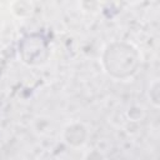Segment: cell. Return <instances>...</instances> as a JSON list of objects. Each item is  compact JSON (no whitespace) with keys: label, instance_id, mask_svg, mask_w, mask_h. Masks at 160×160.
Wrapping results in <instances>:
<instances>
[{"label":"cell","instance_id":"1","mask_svg":"<svg viewBox=\"0 0 160 160\" xmlns=\"http://www.w3.org/2000/svg\"><path fill=\"white\" fill-rule=\"evenodd\" d=\"M141 52L130 41L114 40L105 45L100 64L104 72L118 81H126L132 79L141 66Z\"/></svg>","mask_w":160,"mask_h":160},{"label":"cell","instance_id":"4","mask_svg":"<svg viewBox=\"0 0 160 160\" xmlns=\"http://www.w3.org/2000/svg\"><path fill=\"white\" fill-rule=\"evenodd\" d=\"M9 8H10V11L12 12V15L16 16L18 19L30 18L35 10L34 2L26 1V0H15V1L10 2Z\"/></svg>","mask_w":160,"mask_h":160},{"label":"cell","instance_id":"3","mask_svg":"<svg viewBox=\"0 0 160 160\" xmlns=\"http://www.w3.org/2000/svg\"><path fill=\"white\" fill-rule=\"evenodd\" d=\"M89 135L90 132H89L88 126L81 121L74 120V121L68 122L64 126L62 132H61V139L69 148L80 149L88 142Z\"/></svg>","mask_w":160,"mask_h":160},{"label":"cell","instance_id":"6","mask_svg":"<svg viewBox=\"0 0 160 160\" xmlns=\"http://www.w3.org/2000/svg\"><path fill=\"white\" fill-rule=\"evenodd\" d=\"M125 115L128 118L129 121H141L144 118H145V109L139 105V104H135V105H131L126 111H125Z\"/></svg>","mask_w":160,"mask_h":160},{"label":"cell","instance_id":"7","mask_svg":"<svg viewBox=\"0 0 160 160\" xmlns=\"http://www.w3.org/2000/svg\"><path fill=\"white\" fill-rule=\"evenodd\" d=\"M84 160H106V156L99 149H91L84 155Z\"/></svg>","mask_w":160,"mask_h":160},{"label":"cell","instance_id":"5","mask_svg":"<svg viewBox=\"0 0 160 160\" xmlns=\"http://www.w3.org/2000/svg\"><path fill=\"white\" fill-rule=\"evenodd\" d=\"M146 98L150 105L155 109L160 108V81L159 78H155L150 80L148 88H146Z\"/></svg>","mask_w":160,"mask_h":160},{"label":"cell","instance_id":"2","mask_svg":"<svg viewBox=\"0 0 160 160\" xmlns=\"http://www.w3.org/2000/svg\"><path fill=\"white\" fill-rule=\"evenodd\" d=\"M18 56L28 66H41L50 58V44L39 32L26 34L18 44Z\"/></svg>","mask_w":160,"mask_h":160},{"label":"cell","instance_id":"8","mask_svg":"<svg viewBox=\"0 0 160 160\" xmlns=\"http://www.w3.org/2000/svg\"><path fill=\"white\" fill-rule=\"evenodd\" d=\"M36 160H58V158L50 151H42L41 154L38 155Z\"/></svg>","mask_w":160,"mask_h":160}]
</instances>
